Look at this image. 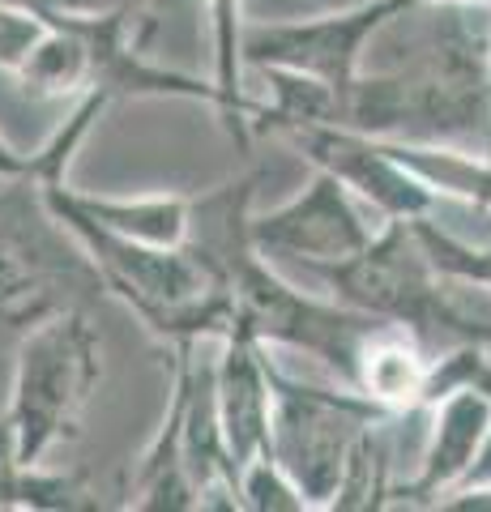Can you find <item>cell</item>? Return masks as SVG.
I'll return each instance as SVG.
<instances>
[{
  "mask_svg": "<svg viewBox=\"0 0 491 512\" xmlns=\"http://www.w3.org/2000/svg\"><path fill=\"white\" fill-rule=\"evenodd\" d=\"M334 124L380 141L491 150V5H406L368 43Z\"/></svg>",
  "mask_w": 491,
  "mask_h": 512,
  "instance_id": "6da1fadb",
  "label": "cell"
},
{
  "mask_svg": "<svg viewBox=\"0 0 491 512\" xmlns=\"http://www.w3.org/2000/svg\"><path fill=\"white\" fill-rule=\"evenodd\" d=\"M103 295L99 261L56 214L39 175L0 180V333L26 338L60 312H94Z\"/></svg>",
  "mask_w": 491,
  "mask_h": 512,
  "instance_id": "7a4b0ae2",
  "label": "cell"
},
{
  "mask_svg": "<svg viewBox=\"0 0 491 512\" xmlns=\"http://www.w3.org/2000/svg\"><path fill=\"white\" fill-rule=\"evenodd\" d=\"M56 214L86 239V248L94 252V261H99L107 278V295L129 303L158 338L201 342V338H223L235 325L231 269L223 256H214L197 239H188L180 248H163L103 231L99 222L60 210V205Z\"/></svg>",
  "mask_w": 491,
  "mask_h": 512,
  "instance_id": "3957f363",
  "label": "cell"
},
{
  "mask_svg": "<svg viewBox=\"0 0 491 512\" xmlns=\"http://www.w3.org/2000/svg\"><path fill=\"white\" fill-rule=\"evenodd\" d=\"M103 380V338L90 312H60L18 338L9 410L0 444L22 466H43L56 444L77 436L82 414Z\"/></svg>",
  "mask_w": 491,
  "mask_h": 512,
  "instance_id": "277c9868",
  "label": "cell"
},
{
  "mask_svg": "<svg viewBox=\"0 0 491 512\" xmlns=\"http://www.w3.org/2000/svg\"><path fill=\"white\" fill-rule=\"evenodd\" d=\"M231 286H235V325L248 329L261 342L308 350L312 359H321L351 389H355L363 342L380 325H389V320L334 299L329 291L325 295L299 291L257 248H248L231 261Z\"/></svg>",
  "mask_w": 491,
  "mask_h": 512,
  "instance_id": "5b68a950",
  "label": "cell"
},
{
  "mask_svg": "<svg viewBox=\"0 0 491 512\" xmlns=\"http://www.w3.org/2000/svg\"><path fill=\"white\" fill-rule=\"evenodd\" d=\"M269 380H274V427H269V453L287 470L299 491L308 495L312 508L334 504L346 457H351L355 440L368 431L376 419L398 410H385L372 402L368 393L351 389H321L308 384L269 359Z\"/></svg>",
  "mask_w": 491,
  "mask_h": 512,
  "instance_id": "8992f818",
  "label": "cell"
},
{
  "mask_svg": "<svg viewBox=\"0 0 491 512\" xmlns=\"http://www.w3.org/2000/svg\"><path fill=\"white\" fill-rule=\"evenodd\" d=\"M385 227V218L368 210L338 175L316 171L304 192L282 201L269 214L248 218V239L265 261L287 265L299 261L304 269L342 265L359 256Z\"/></svg>",
  "mask_w": 491,
  "mask_h": 512,
  "instance_id": "52a82bcc",
  "label": "cell"
},
{
  "mask_svg": "<svg viewBox=\"0 0 491 512\" xmlns=\"http://www.w3.org/2000/svg\"><path fill=\"white\" fill-rule=\"evenodd\" d=\"M406 5H415V0H363V5L308 13V18L248 22L244 64L248 69L278 64V69L312 73L334 86L342 103V90L363 69V56H368V43L376 39V30L389 18H398Z\"/></svg>",
  "mask_w": 491,
  "mask_h": 512,
  "instance_id": "ba28073f",
  "label": "cell"
},
{
  "mask_svg": "<svg viewBox=\"0 0 491 512\" xmlns=\"http://www.w3.org/2000/svg\"><path fill=\"white\" fill-rule=\"evenodd\" d=\"M278 137H287L316 171L338 175L385 222L436 214L440 197L389 150V141L368 137L346 124H287L278 128Z\"/></svg>",
  "mask_w": 491,
  "mask_h": 512,
  "instance_id": "9c48e42d",
  "label": "cell"
},
{
  "mask_svg": "<svg viewBox=\"0 0 491 512\" xmlns=\"http://www.w3.org/2000/svg\"><path fill=\"white\" fill-rule=\"evenodd\" d=\"M427 414L432 423H427V440L419 453V474L406 487H393L389 508H440V500L462 487L487 453L491 393L453 389L436 397Z\"/></svg>",
  "mask_w": 491,
  "mask_h": 512,
  "instance_id": "30bf717a",
  "label": "cell"
},
{
  "mask_svg": "<svg viewBox=\"0 0 491 512\" xmlns=\"http://www.w3.org/2000/svg\"><path fill=\"white\" fill-rule=\"evenodd\" d=\"M214 389L227 453L235 470H244L248 461L269 453V427H274V380H269L265 342L231 325L214 359Z\"/></svg>",
  "mask_w": 491,
  "mask_h": 512,
  "instance_id": "8fae6325",
  "label": "cell"
},
{
  "mask_svg": "<svg viewBox=\"0 0 491 512\" xmlns=\"http://www.w3.org/2000/svg\"><path fill=\"white\" fill-rule=\"evenodd\" d=\"M43 192L60 210H73L103 231L141 239V244H163L180 248L193 235V197H176V192H154V197H99V192H73L65 184V171L39 175Z\"/></svg>",
  "mask_w": 491,
  "mask_h": 512,
  "instance_id": "7c38bea8",
  "label": "cell"
},
{
  "mask_svg": "<svg viewBox=\"0 0 491 512\" xmlns=\"http://www.w3.org/2000/svg\"><path fill=\"white\" fill-rule=\"evenodd\" d=\"M432 350H427L415 333L402 325H380L359 350V367H355V389L368 393L372 402L385 410H423V389L432 376Z\"/></svg>",
  "mask_w": 491,
  "mask_h": 512,
  "instance_id": "4fadbf2b",
  "label": "cell"
},
{
  "mask_svg": "<svg viewBox=\"0 0 491 512\" xmlns=\"http://www.w3.org/2000/svg\"><path fill=\"white\" fill-rule=\"evenodd\" d=\"M389 150L440 201H457V205H470V210L491 214V150L436 146V141H389Z\"/></svg>",
  "mask_w": 491,
  "mask_h": 512,
  "instance_id": "5bb4252c",
  "label": "cell"
},
{
  "mask_svg": "<svg viewBox=\"0 0 491 512\" xmlns=\"http://www.w3.org/2000/svg\"><path fill=\"white\" fill-rule=\"evenodd\" d=\"M393 423H398V414H385V419H376V423L355 440L329 512H334V508H342V512L389 508L393 487H398V483H393V431H398Z\"/></svg>",
  "mask_w": 491,
  "mask_h": 512,
  "instance_id": "9a60e30c",
  "label": "cell"
},
{
  "mask_svg": "<svg viewBox=\"0 0 491 512\" xmlns=\"http://www.w3.org/2000/svg\"><path fill=\"white\" fill-rule=\"evenodd\" d=\"M99 500L90 495L82 474H52L47 466H22L0 448V512L5 508H35V512H73L94 508Z\"/></svg>",
  "mask_w": 491,
  "mask_h": 512,
  "instance_id": "2e32d148",
  "label": "cell"
},
{
  "mask_svg": "<svg viewBox=\"0 0 491 512\" xmlns=\"http://www.w3.org/2000/svg\"><path fill=\"white\" fill-rule=\"evenodd\" d=\"M43 9H60V13H124L129 22V43L137 52L158 56L154 47L167 35V26L180 18V13H193L197 5L205 9V0H39Z\"/></svg>",
  "mask_w": 491,
  "mask_h": 512,
  "instance_id": "e0dca14e",
  "label": "cell"
},
{
  "mask_svg": "<svg viewBox=\"0 0 491 512\" xmlns=\"http://www.w3.org/2000/svg\"><path fill=\"white\" fill-rule=\"evenodd\" d=\"M240 495H244V508L252 512H312L308 495L278 466L274 453H261L240 470Z\"/></svg>",
  "mask_w": 491,
  "mask_h": 512,
  "instance_id": "ac0fdd59",
  "label": "cell"
},
{
  "mask_svg": "<svg viewBox=\"0 0 491 512\" xmlns=\"http://www.w3.org/2000/svg\"><path fill=\"white\" fill-rule=\"evenodd\" d=\"M39 171H43L39 154H18L0 137V180H9V175H39Z\"/></svg>",
  "mask_w": 491,
  "mask_h": 512,
  "instance_id": "d6986e66",
  "label": "cell"
},
{
  "mask_svg": "<svg viewBox=\"0 0 491 512\" xmlns=\"http://www.w3.org/2000/svg\"><path fill=\"white\" fill-rule=\"evenodd\" d=\"M346 5H363V0H299L295 18H308V13H325V9H346Z\"/></svg>",
  "mask_w": 491,
  "mask_h": 512,
  "instance_id": "ffe728a7",
  "label": "cell"
}]
</instances>
